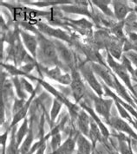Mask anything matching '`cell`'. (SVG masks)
Segmentation results:
<instances>
[{
    "instance_id": "obj_42",
    "label": "cell",
    "mask_w": 137,
    "mask_h": 154,
    "mask_svg": "<svg viewBox=\"0 0 137 154\" xmlns=\"http://www.w3.org/2000/svg\"><path fill=\"white\" fill-rule=\"evenodd\" d=\"M92 154H95V151H94V152H92Z\"/></svg>"
},
{
    "instance_id": "obj_22",
    "label": "cell",
    "mask_w": 137,
    "mask_h": 154,
    "mask_svg": "<svg viewBox=\"0 0 137 154\" xmlns=\"http://www.w3.org/2000/svg\"><path fill=\"white\" fill-rule=\"evenodd\" d=\"M69 22V24L75 29H82V34L87 33L88 31H91V29L93 27V24L85 18H82L79 20H72V19H68Z\"/></svg>"
},
{
    "instance_id": "obj_17",
    "label": "cell",
    "mask_w": 137,
    "mask_h": 154,
    "mask_svg": "<svg viewBox=\"0 0 137 154\" xmlns=\"http://www.w3.org/2000/svg\"><path fill=\"white\" fill-rule=\"evenodd\" d=\"M76 146H77V152L82 154H92L95 151L93 149L91 142L87 140L86 136L82 133H79L76 137Z\"/></svg>"
},
{
    "instance_id": "obj_8",
    "label": "cell",
    "mask_w": 137,
    "mask_h": 154,
    "mask_svg": "<svg viewBox=\"0 0 137 154\" xmlns=\"http://www.w3.org/2000/svg\"><path fill=\"white\" fill-rule=\"evenodd\" d=\"M88 5L89 3H87V1H74L73 5H61L60 10L67 13H75V14L86 16L95 21V17H93V14H91L88 10Z\"/></svg>"
},
{
    "instance_id": "obj_15",
    "label": "cell",
    "mask_w": 137,
    "mask_h": 154,
    "mask_svg": "<svg viewBox=\"0 0 137 154\" xmlns=\"http://www.w3.org/2000/svg\"><path fill=\"white\" fill-rule=\"evenodd\" d=\"M38 86H39V84H37V87L35 88L34 92L30 94V98L26 100V102H25V104L24 106V107L21 109L20 111H18L17 113L14 114L13 118H12V121H11V126H10V128H13L18 122H20L22 119H25V116H26L28 111H29V109L30 107V104H31L33 99L35 98V96L37 94V89H38Z\"/></svg>"
},
{
    "instance_id": "obj_31",
    "label": "cell",
    "mask_w": 137,
    "mask_h": 154,
    "mask_svg": "<svg viewBox=\"0 0 137 154\" xmlns=\"http://www.w3.org/2000/svg\"><path fill=\"white\" fill-rule=\"evenodd\" d=\"M123 64L124 65V67L127 69V70L129 72V74L131 75V77H133L134 75H135V69L133 68V64H132V63H131L130 61L126 57V56H123Z\"/></svg>"
},
{
    "instance_id": "obj_7",
    "label": "cell",
    "mask_w": 137,
    "mask_h": 154,
    "mask_svg": "<svg viewBox=\"0 0 137 154\" xmlns=\"http://www.w3.org/2000/svg\"><path fill=\"white\" fill-rule=\"evenodd\" d=\"M37 26L38 31L43 35H49V36L54 37L56 40H61L68 43H72L71 37L61 29L53 28L44 23H37Z\"/></svg>"
},
{
    "instance_id": "obj_35",
    "label": "cell",
    "mask_w": 137,
    "mask_h": 154,
    "mask_svg": "<svg viewBox=\"0 0 137 154\" xmlns=\"http://www.w3.org/2000/svg\"><path fill=\"white\" fill-rule=\"evenodd\" d=\"M103 142H104V144H105V146H106V148H107V151H108V153L109 154H120V152H117L116 150H115L113 147L109 146V145L106 143V140H103Z\"/></svg>"
},
{
    "instance_id": "obj_37",
    "label": "cell",
    "mask_w": 137,
    "mask_h": 154,
    "mask_svg": "<svg viewBox=\"0 0 137 154\" xmlns=\"http://www.w3.org/2000/svg\"><path fill=\"white\" fill-rule=\"evenodd\" d=\"M45 150H46V143H43L41 146L38 148V150L36 152V154H44Z\"/></svg>"
},
{
    "instance_id": "obj_5",
    "label": "cell",
    "mask_w": 137,
    "mask_h": 154,
    "mask_svg": "<svg viewBox=\"0 0 137 154\" xmlns=\"http://www.w3.org/2000/svg\"><path fill=\"white\" fill-rule=\"evenodd\" d=\"M80 74L82 75L84 80L88 82L89 87L92 88V90L96 93L98 96H103V87L95 75V72L93 71L90 64L83 63L79 67Z\"/></svg>"
},
{
    "instance_id": "obj_10",
    "label": "cell",
    "mask_w": 137,
    "mask_h": 154,
    "mask_svg": "<svg viewBox=\"0 0 137 154\" xmlns=\"http://www.w3.org/2000/svg\"><path fill=\"white\" fill-rule=\"evenodd\" d=\"M20 36L24 46L27 49L31 56L36 59L37 56V49H38V39L36 35L30 34L29 32L20 29Z\"/></svg>"
},
{
    "instance_id": "obj_21",
    "label": "cell",
    "mask_w": 137,
    "mask_h": 154,
    "mask_svg": "<svg viewBox=\"0 0 137 154\" xmlns=\"http://www.w3.org/2000/svg\"><path fill=\"white\" fill-rule=\"evenodd\" d=\"M75 145H76V140L70 136L64 143H62L56 151L50 154H72L75 151Z\"/></svg>"
},
{
    "instance_id": "obj_13",
    "label": "cell",
    "mask_w": 137,
    "mask_h": 154,
    "mask_svg": "<svg viewBox=\"0 0 137 154\" xmlns=\"http://www.w3.org/2000/svg\"><path fill=\"white\" fill-rule=\"evenodd\" d=\"M78 105L80 106V107H82L84 111H86V112H88V114L90 116V118L96 122V125H97L98 127L100 128V131H101V133L103 134V138L106 140H109L110 135V131H109V129L105 126V125L103 124L102 119H100V118L98 117V115L96 114V112H95V110H94L92 107H90L89 106L86 105V104H85L84 102H82H82H80Z\"/></svg>"
},
{
    "instance_id": "obj_28",
    "label": "cell",
    "mask_w": 137,
    "mask_h": 154,
    "mask_svg": "<svg viewBox=\"0 0 137 154\" xmlns=\"http://www.w3.org/2000/svg\"><path fill=\"white\" fill-rule=\"evenodd\" d=\"M62 102H60L56 99H54L52 108H51V111H50V120H51V122H54L56 119V117L58 116L60 110L62 108Z\"/></svg>"
},
{
    "instance_id": "obj_33",
    "label": "cell",
    "mask_w": 137,
    "mask_h": 154,
    "mask_svg": "<svg viewBox=\"0 0 137 154\" xmlns=\"http://www.w3.org/2000/svg\"><path fill=\"white\" fill-rule=\"evenodd\" d=\"M20 81H21V83H22V86H23V88H24V91H27L28 93H30V94L34 92V88H33V87L30 85V83H29L24 78V77H21L20 78Z\"/></svg>"
},
{
    "instance_id": "obj_1",
    "label": "cell",
    "mask_w": 137,
    "mask_h": 154,
    "mask_svg": "<svg viewBox=\"0 0 137 154\" xmlns=\"http://www.w3.org/2000/svg\"><path fill=\"white\" fill-rule=\"evenodd\" d=\"M37 36L38 39V50L40 56H42V59L47 64L58 66L59 58L54 42L49 40L48 38L45 37V35H43L40 32L37 34Z\"/></svg>"
},
{
    "instance_id": "obj_30",
    "label": "cell",
    "mask_w": 137,
    "mask_h": 154,
    "mask_svg": "<svg viewBox=\"0 0 137 154\" xmlns=\"http://www.w3.org/2000/svg\"><path fill=\"white\" fill-rule=\"evenodd\" d=\"M25 102H26V100H24V99H16L15 100V102L13 104V108H12L13 115L18 111H20L21 109L24 107Z\"/></svg>"
},
{
    "instance_id": "obj_40",
    "label": "cell",
    "mask_w": 137,
    "mask_h": 154,
    "mask_svg": "<svg viewBox=\"0 0 137 154\" xmlns=\"http://www.w3.org/2000/svg\"><path fill=\"white\" fill-rule=\"evenodd\" d=\"M134 11L135 12V14H136V16H137V6L135 8V9H134Z\"/></svg>"
},
{
    "instance_id": "obj_12",
    "label": "cell",
    "mask_w": 137,
    "mask_h": 154,
    "mask_svg": "<svg viewBox=\"0 0 137 154\" xmlns=\"http://www.w3.org/2000/svg\"><path fill=\"white\" fill-rule=\"evenodd\" d=\"M109 125L113 128H115L119 133H127L129 137L134 139V140H137V133L131 128L129 124L126 122L123 119H122L118 117H111Z\"/></svg>"
},
{
    "instance_id": "obj_23",
    "label": "cell",
    "mask_w": 137,
    "mask_h": 154,
    "mask_svg": "<svg viewBox=\"0 0 137 154\" xmlns=\"http://www.w3.org/2000/svg\"><path fill=\"white\" fill-rule=\"evenodd\" d=\"M31 126H30V131L29 133L27 134L25 140H24L21 144L20 147H19V154H27L30 150L32 147V143H33V139H34V135H33V131Z\"/></svg>"
},
{
    "instance_id": "obj_20",
    "label": "cell",
    "mask_w": 137,
    "mask_h": 154,
    "mask_svg": "<svg viewBox=\"0 0 137 154\" xmlns=\"http://www.w3.org/2000/svg\"><path fill=\"white\" fill-rule=\"evenodd\" d=\"M115 91L116 93L117 94L123 98V100H125L129 105H131L132 106H134L135 108H137L136 104L135 103V101L133 100V98L130 96V94L129 92L126 90V88H124L123 85H122V83L119 82L118 80V77H116V86H115Z\"/></svg>"
},
{
    "instance_id": "obj_18",
    "label": "cell",
    "mask_w": 137,
    "mask_h": 154,
    "mask_svg": "<svg viewBox=\"0 0 137 154\" xmlns=\"http://www.w3.org/2000/svg\"><path fill=\"white\" fill-rule=\"evenodd\" d=\"M89 138L90 142H91V144H92V146H93L94 150L96 148V143L98 141L103 142V140H105L103 138L101 131H100V128L98 127V126L96 125V123L93 119H90V129H89Z\"/></svg>"
},
{
    "instance_id": "obj_3",
    "label": "cell",
    "mask_w": 137,
    "mask_h": 154,
    "mask_svg": "<svg viewBox=\"0 0 137 154\" xmlns=\"http://www.w3.org/2000/svg\"><path fill=\"white\" fill-rule=\"evenodd\" d=\"M89 97L94 102L96 113L101 115L103 119L106 120V122L109 124L110 119L111 118L110 110H111V106L114 103V100L113 99H103L102 98V96H98L94 93H89Z\"/></svg>"
},
{
    "instance_id": "obj_32",
    "label": "cell",
    "mask_w": 137,
    "mask_h": 154,
    "mask_svg": "<svg viewBox=\"0 0 137 154\" xmlns=\"http://www.w3.org/2000/svg\"><path fill=\"white\" fill-rule=\"evenodd\" d=\"M124 56H126L131 63H133V65L135 66L137 69V53L135 51H129V52H126L124 53Z\"/></svg>"
},
{
    "instance_id": "obj_19",
    "label": "cell",
    "mask_w": 137,
    "mask_h": 154,
    "mask_svg": "<svg viewBox=\"0 0 137 154\" xmlns=\"http://www.w3.org/2000/svg\"><path fill=\"white\" fill-rule=\"evenodd\" d=\"M116 138L118 140V151L120 154H134L129 138L126 137L123 133H121L117 135Z\"/></svg>"
},
{
    "instance_id": "obj_11",
    "label": "cell",
    "mask_w": 137,
    "mask_h": 154,
    "mask_svg": "<svg viewBox=\"0 0 137 154\" xmlns=\"http://www.w3.org/2000/svg\"><path fill=\"white\" fill-rule=\"evenodd\" d=\"M53 42L55 43L58 57H60L62 59L65 63V64L70 69V70L73 68H75V57H74L73 53L59 40H54Z\"/></svg>"
},
{
    "instance_id": "obj_26",
    "label": "cell",
    "mask_w": 137,
    "mask_h": 154,
    "mask_svg": "<svg viewBox=\"0 0 137 154\" xmlns=\"http://www.w3.org/2000/svg\"><path fill=\"white\" fill-rule=\"evenodd\" d=\"M114 101H115V103H116L117 110H118V112L120 113L121 117L123 119H127V120L130 123L131 125H133V126H135L137 129V121H135L134 119H132V117L130 116V113L128 112V111H127V110H126L123 106L121 105L118 101H116V100H114Z\"/></svg>"
},
{
    "instance_id": "obj_41",
    "label": "cell",
    "mask_w": 137,
    "mask_h": 154,
    "mask_svg": "<svg viewBox=\"0 0 137 154\" xmlns=\"http://www.w3.org/2000/svg\"><path fill=\"white\" fill-rule=\"evenodd\" d=\"M76 154H82V153H80L79 152H76Z\"/></svg>"
},
{
    "instance_id": "obj_24",
    "label": "cell",
    "mask_w": 137,
    "mask_h": 154,
    "mask_svg": "<svg viewBox=\"0 0 137 154\" xmlns=\"http://www.w3.org/2000/svg\"><path fill=\"white\" fill-rule=\"evenodd\" d=\"M30 131V126H29V120L26 118L24 119L23 124L21 125L20 128L18 130V132L16 133V140H17V146L18 147H20L21 144L23 142V140L24 139L25 136H27V134L29 133Z\"/></svg>"
},
{
    "instance_id": "obj_29",
    "label": "cell",
    "mask_w": 137,
    "mask_h": 154,
    "mask_svg": "<svg viewBox=\"0 0 137 154\" xmlns=\"http://www.w3.org/2000/svg\"><path fill=\"white\" fill-rule=\"evenodd\" d=\"M61 145H62V138L60 133L51 135V147L53 152L56 151Z\"/></svg>"
},
{
    "instance_id": "obj_6",
    "label": "cell",
    "mask_w": 137,
    "mask_h": 154,
    "mask_svg": "<svg viewBox=\"0 0 137 154\" xmlns=\"http://www.w3.org/2000/svg\"><path fill=\"white\" fill-rule=\"evenodd\" d=\"M90 66L93 71L95 72L98 76L100 77L106 86H108L110 89L115 90L116 86V75L114 74V72L110 69L109 66H103L101 64L90 63Z\"/></svg>"
},
{
    "instance_id": "obj_36",
    "label": "cell",
    "mask_w": 137,
    "mask_h": 154,
    "mask_svg": "<svg viewBox=\"0 0 137 154\" xmlns=\"http://www.w3.org/2000/svg\"><path fill=\"white\" fill-rule=\"evenodd\" d=\"M5 105H4V100H1V125L4 123L5 121Z\"/></svg>"
},
{
    "instance_id": "obj_2",
    "label": "cell",
    "mask_w": 137,
    "mask_h": 154,
    "mask_svg": "<svg viewBox=\"0 0 137 154\" xmlns=\"http://www.w3.org/2000/svg\"><path fill=\"white\" fill-rule=\"evenodd\" d=\"M107 64L110 68V69L114 72L115 75H116L119 77L131 92L132 95L135 96L137 99V92L135 91V88L131 83V75L129 72L127 70V69L124 67V65L122 63L120 64L119 63L116 62V60L112 57L109 52H107Z\"/></svg>"
},
{
    "instance_id": "obj_34",
    "label": "cell",
    "mask_w": 137,
    "mask_h": 154,
    "mask_svg": "<svg viewBox=\"0 0 137 154\" xmlns=\"http://www.w3.org/2000/svg\"><path fill=\"white\" fill-rule=\"evenodd\" d=\"M129 40L135 47V49L137 50V33L132 32V31L129 32Z\"/></svg>"
},
{
    "instance_id": "obj_4",
    "label": "cell",
    "mask_w": 137,
    "mask_h": 154,
    "mask_svg": "<svg viewBox=\"0 0 137 154\" xmlns=\"http://www.w3.org/2000/svg\"><path fill=\"white\" fill-rule=\"evenodd\" d=\"M71 76L72 82L69 86L71 88L72 95L75 99V104H79L80 102H82V100L86 94L87 89L81 78V74L76 69V68L71 69Z\"/></svg>"
},
{
    "instance_id": "obj_39",
    "label": "cell",
    "mask_w": 137,
    "mask_h": 154,
    "mask_svg": "<svg viewBox=\"0 0 137 154\" xmlns=\"http://www.w3.org/2000/svg\"><path fill=\"white\" fill-rule=\"evenodd\" d=\"M132 2H133V3H134V4H135V5L137 6V0H134V1H132Z\"/></svg>"
},
{
    "instance_id": "obj_14",
    "label": "cell",
    "mask_w": 137,
    "mask_h": 154,
    "mask_svg": "<svg viewBox=\"0 0 137 154\" xmlns=\"http://www.w3.org/2000/svg\"><path fill=\"white\" fill-rule=\"evenodd\" d=\"M112 5L115 17L119 22H124L128 14L134 11V9L129 7L127 1H112Z\"/></svg>"
},
{
    "instance_id": "obj_38",
    "label": "cell",
    "mask_w": 137,
    "mask_h": 154,
    "mask_svg": "<svg viewBox=\"0 0 137 154\" xmlns=\"http://www.w3.org/2000/svg\"><path fill=\"white\" fill-rule=\"evenodd\" d=\"M131 79H132L133 81H135V82H137V78H135V77H131Z\"/></svg>"
},
{
    "instance_id": "obj_9",
    "label": "cell",
    "mask_w": 137,
    "mask_h": 154,
    "mask_svg": "<svg viewBox=\"0 0 137 154\" xmlns=\"http://www.w3.org/2000/svg\"><path fill=\"white\" fill-rule=\"evenodd\" d=\"M39 71H41V73L43 72L46 75V76H48L49 78L62 85H70L72 82L71 75H69L68 73L62 74V70L59 68V66H55L53 69H50L42 68L41 69H39Z\"/></svg>"
},
{
    "instance_id": "obj_25",
    "label": "cell",
    "mask_w": 137,
    "mask_h": 154,
    "mask_svg": "<svg viewBox=\"0 0 137 154\" xmlns=\"http://www.w3.org/2000/svg\"><path fill=\"white\" fill-rule=\"evenodd\" d=\"M92 4L96 6L97 8H99L103 13L105 14V16L107 17H115V15L114 12L111 11L109 7L110 4L112 3V1H101V0H94V1H91Z\"/></svg>"
},
{
    "instance_id": "obj_16",
    "label": "cell",
    "mask_w": 137,
    "mask_h": 154,
    "mask_svg": "<svg viewBox=\"0 0 137 154\" xmlns=\"http://www.w3.org/2000/svg\"><path fill=\"white\" fill-rule=\"evenodd\" d=\"M90 116L88 112L84 111L83 109L79 112L77 119H76V124L77 127L80 131V133L83 134L86 137H89V129H90Z\"/></svg>"
},
{
    "instance_id": "obj_27",
    "label": "cell",
    "mask_w": 137,
    "mask_h": 154,
    "mask_svg": "<svg viewBox=\"0 0 137 154\" xmlns=\"http://www.w3.org/2000/svg\"><path fill=\"white\" fill-rule=\"evenodd\" d=\"M12 82H13L14 86L16 88V91H17V94L19 97V99H24L26 100V94L23 88V86L21 83L20 78H18V76H15L12 78Z\"/></svg>"
}]
</instances>
